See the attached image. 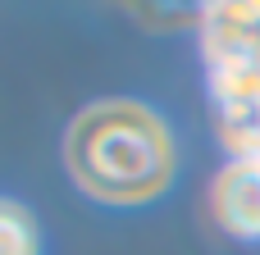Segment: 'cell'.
I'll use <instances>...</instances> for the list:
<instances>
[{
  "label": "cell",
  "instance_id": "1",
  "mask_svg": "<svg viewBox=\"0 0 260 255\" xmlns=\"http://www.w3.org/2000/svg\"><path fill=\"white\" fill-rule=\"evenodd\" d=\"M69 169L73 178L101 201H146L169 183L174 146L165 123L133 105L105 100L73 119L69 128Z\"/></svg>",
  "mask_w": 260,
  "mask_h": 255
}]
</instances>
